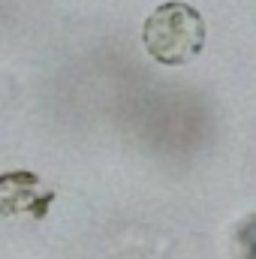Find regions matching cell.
I'll return each instance as SVG.
<instances>
[{
    "instance_id": "obj_1",
    "label": "cell",
    "mask_w": 256,
    "mask_h": 259,
    "mask_svg": "<svg viewBox=\"0 0 256 259\" xmlns=\"http://www.w3.org/2000/svg\"><path fill=\"white\" fill-rule=\"evenodd\" d=\"M145 52L163 66L190 64L205 49V18L190 3L172 0L157 6L142 24Z\"/></svg>"
},
{
    "instance_id": "obj_2",
    "label": "cell",
    "mask_w": 256,
    "mask_h": 259,
    "mask_svg": "<svg viewBox=\"0 0 256 259\" xmlns=\"http://www.w3.org/2000/svg\"><path fill=\"white\" fill-rule=\"evenodd\" d=\"M55 202V190L33 172H6L0 175V217L30 214L46 217Z\"/></svg>"
},
{
    "instance_id": "obj_3",
    "label": "cell",
    "mask_w": 256,
    "mask_h": 259,
    "mask_svg": "<svg viewBox=\"0 0 256 259\" xmlns=\"http://www.w3.org/2000/svg\"><path fill=\"white\" fill-rule=\"evenodd\" d=\"M235 256L238 259H256V214L247 217L235 229Z\"/></svg>"
}]
</instances>
